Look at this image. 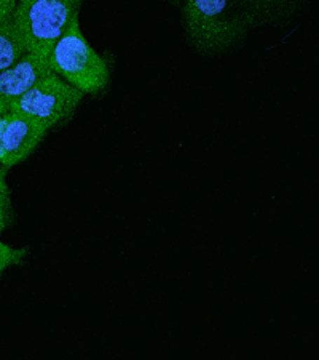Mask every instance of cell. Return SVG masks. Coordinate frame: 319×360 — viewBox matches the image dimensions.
Segmentation results:
<instances>
[{
  "instance_id": "9c48e42d",
  "label": "cell",
  "mask_w": 319,
  "mask_h": 360,
  "mask_svg": "<svg viewBox=\"0 0 319 360\" xmlns=\"http://www.w3.org/2000/svg\"><path fill=\"white\" fill-rule=\"evenodd\" d=\"M7 170L8 168L0 165V234L13 221L10 188L7 184Z\"/></svg>"
},
{
  "instance_id": "7a4b0ae2",
  "label": "cell",
  "mask_w": 319,
  "mask_h": 360,
  "mask_svg": "<svg viewBox=\"0 0 319 360\" xmlns=\"http://www.w3.org/2000/svg\"><path fill=\"white\" fill-rule=\"evenodd\" d=\"M48 65L51 71L83 95H97L109 85L107 63L85 39L80 31L79 18H75L66 32L56 40L48 53Z\"/></svg>"
},
{
  "instance_id": "277c9868",
  "label": "cell",
  "mask_w": 319,
  "mask_h": 360,
  "mask_svg": "<svg viewBox=\"0 0 319 360\" xmlns=\"http://www.w3.org/2000/svg\"><path fill=\"white\" fill-rule=\"evenodd\" d=\"M83 96L82 91L51 71L18 100L10 103L8 111L27 115L50 130L71 117Z\"/></svg>"
},
{
  "instance_id": "7c38bea8",
  "label": "cell",
  "mask_w": 319,
  "mask_h": 360,
  "mask_svg": "<svg viewBox=\"0 0 319 360\" xmlns=\"http://www.w3.org/2000/svg\"><path fill=\"white\" fill-rule=\"evenodd\" d=\"M5 112H8V104L0 98V115H4Z\"/></svg>"
},
{
  "instance_id": "3957f363",
  "label": "cell",
  "mask_w": 319,
  "mask_h": 360,
  "mask_svg": "<svg viewBox=\"0 0 319 360\" xmlns=\"http://www.w3.org/2000/svg\"><path fill=\"white\" fill-rule=\"evenodd\" d=\"M80 5L82 0H18L11 18L29 53L48 58L56 40L79 18Z\"/></svg>"
},
{
  "instance_id": "6da1fadb",
  "label": "cell",
  "mask_w": 319,
  "mask_h": 360,
  "mask_svg": "<svg viewBox=\"0 0 319 360\" xmlns=\"http://www.w3.org/2000/svg\"><path fill=\"white\" fill-rule=\"evenodd\" d=\"M184 27L196 51L216 55L240 44L252 26L235 0H185Z\"/></svg>"
},
{
  "instance_id": "5b68a950",
  "label": "cell",
  "mask_w": 319,
  "mask_h": 360,
  "mask_svg": "<svg viewBox=\"0 0 319 360\" xmlns=\"http://www.w3.org/2000/svg\"><path fill=\"white\" fill-rule=\"evenodd\" d=\"M46 131L27 115L11 111L0 115V165L10 168L27 159Z\"/></svg>"
},
{
  "instance_id": "ba28073f",
  "label": "cell",
  "mask_w": 319,
  "mask_h": 360,
  "mask_svg": "<svg viewBox=\"0 0 319 360\" xmlns=\"http://www.w3.org/2000/svg\"><path fill=\"white\" fill-rule=\"evenodd\" d=\"M27 53V46L11 16L0 21V72Z\"/></svg>"
},
{
  "instance_id": "30bf717a",
  "label": "cell",
  "mask_w": 319,
  "mask_h": 360,
  "mask_svg": "<svg viewBox=\"0 0 319 360\" xmlns=\"http://www.w3.org/2000/svg\"><path fill=\"white\" fill-rule=\"evenodd\" d=\"M25 257L26 248H13L0 240V276H2L4 271L8 269L10 266L20 264Z\"/></svg>"
},
{
  "instance_id": "8fae6325",
  "label": "cell",
  "mask_w": 319,
  "mask_h": 360,
  "mask_svg": "<svg viewBox=\"0 0 319 360\" xmlns=\"http://www.w3.org/2000/svg\"><path fill=\"white\" fill-rule=\"evenodd\" d=\"M18 0H0V21L13 15Z\"/></svg>"
},
{
  "instance_id": "52a82bcc",
  "label": "cell",
  "mask_w": 319,
  "mask_h": 360,
  "mask_svg": "<svg viewBox=\"0 0 319 360\" xmlns=\"http://www.w3.org/2000/svg\"><path fill=\"white\" fill-rule=\"evenodd\" d=\"M251 26L266 25L297 8L300 0H235Z\"/></svg>"
},
{
  "instance_id": "8992f818",
  "label": "cell",
  "mask_w": 319,
  "mask_h": 360,
  "mask_svg": "<svg viewBox=\"0 0 319 360\" xmlns=\"http://www.w3.org/2000/svg\"><path fill=\"white\" fill-rule=\"evenodd\" d=\"M50 72L48 58L27 51L15 65L0 72V98L10 106Z\"/></svg>"
}]
</instances>
